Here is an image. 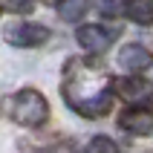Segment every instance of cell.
<instances>
[{
	"mask_svg": "<svg viewBox=\"0 0 153 153\" xmlns=\"http://www.w3.org/2000/svg\"><path fill=\"white\" fill-rule=\"evenodd\" d=\"M110 72L98 61H84V58H69L64 67V101L84 119H101L113 107V93H110Z\"/></svg>",
	"mask_w": 153,
	"mask_h": 153,
	"instance_id": "6da1fadb",
	"label": "cell"
},
{
	"mask_svg": "<svg viewBox=\"0 0 153 153\" xmlns=\"http://www.w3.org/2000/svg\"><path fill=\"white\" fill-rule=\"evenodd\" d=\"M12 119L17 124H23V127H41L49 119V104L38 90L26 87L12 98Z\"/></svg>",
	"mask_w": 153,
	"mask_h": 153,
	"instance_id": "7a4b0ae2",
	"label": "cell"
},
{
	"mask_svg": "<svg viewBox=\"0 0 153 153\" xmlns=\"http://www.w3.org/2000/svg\"><path fill=\"white\" fill-rule=\"evenodd\" d=\"M6 41L15 46H41L49 41V29L41 23H15L6 29Z\"/></svg>",
	"mask_w": 153,
	"mask_h": 153,
	"instance_id": "3957f363",
	"label": "cell"
},
{
	"mask_svg": "<svg viewBox=\"0 0 153 153\" xmlns=\"http://www.w3.org/2000/svg\"><path fill=\"white\" fill-rule=\"evenodd\" d=\"M116 93L130 104H147L153 98V90L145 78H119L116 81Z\"/></svg>",
	"mask_w": 153,
	"mask_h": 153,
	"instance_id": "277c9868",
	"label": "cell"
},
{
	"mask_svg": "<svg viewBox=\"0 0 153 153\" xmlns=\"http://www.w3.org/2000/svg\"><path fill=\"white\" fill-rule=\"evenodd\" d=\"M119 124L121 130H127L133 136H147V133H153V113L145 110V107H133V110L121 113Z\"/></svg>",
	"mask_w": 153,
	"mask_h": 153,
	"instance_id": "5b68a950",
	"label": "cell"
},
{
	"mask_svg": "<svg viewBox=\"0 0 153 153\" xmlns=\"http://www.w3.org/2000/svg\"><path fill=\"white\" fill-rule=\"evenodd\" d=\"M78 43L84 46V52H93V55H101L107 46H110V32H104L101 26H95V23H90V26H81L78 29Z\"/></svg>",
	"mask_w": 153,
	"mask_h": 153,
	"instance_id": "8992f818",
	"label": "cell"
},
{
	"mask_svg": "<svg viewBox=\"0 0 153 153\" xmlns=\"http://www.w3.org/2000/svg\"><path fill=\"white\" fill-rule=\"evenodd\" d=\"M119 64L133 75V72H145V69L150 67L153 55L147 49H142V46H124V49L119 52Z\"/></svg>",
	"mask_w": 153,
	"mask_h": 153,
	"instance_id": "52a82bcc",
	"label": "cell"
},
{
	"mask_svg": "<svg viewBox=\"0 0 153 153\" xmlns=\"http://www.w3.org/2000/svg\"><path fill=\"white\" fill-rule=\"evenodd\" d=\"M124 15L139 26L153 23V0H124Z\"/></svg>",
	"mask_w": 153,
	"mask_h": 153,
	"instance_id": "ba28073f",
	"label": "cell"
},
{
	"mask_svg": "<svg viewBox=\"0 0 153 153\" xmlns=\"http://www.w3.org/2000/svg\"><path fill=\"white\" fill-rule=\"evenodd\" d=\"M58 12L64 20H78V17L87 12V0H58Z\"/></svg>",
	"mask_w": 153,
	"mask_h": 153,
	"instance_id": "9c48e42d",
	"label": "cell"
},
{
	"mask_svg": "<svg viewBox=\"0 0 153 153\" xmlns=\"http://www.w3.org/2000/svg\"><path fill=\"white\" fill-rule=\"evenodd\" d=\"M87 153H119V147H116V142L107 136H95L90 145H87Z\"/></svg>",
	"mask_w": 153,
	"mask_h": 153,
	"instance_id": "30bf717a",
	"label": "cell"
},
{
	"mask_svg": "<svg viewBox=\"0 0 153 153\" xmlns=\"http://www.w3.org/2000/svg\"><path fill=\"white\" fill-rule=\"evenodd\" d=\"M0 6L6 12H15V15H29L35 9V0H0Z\"/></svg>",
	"mask_w": 153,
	"mask_h": 153,
	"instance_id": "8fae6325",
	"label": "cell"
}]
</instances>
